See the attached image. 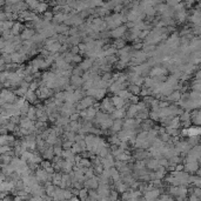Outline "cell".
<instances>
[{"label":"cell","mask_w":201,"mask_h":201,"mask_svg":"<svg viewBox=\"0 0 201 201\" xmlns=\"http://www.w3.org/2000/svg\"><path fill=\"white\" fill-rule=\"evenodd\" d=\"M84 74H85V72L79 66H75L72 71V75H75V76H82Z\"/></svg>","instance_id":"40"},{"label":"cell","mask_w":201,"mask_h":201,"mask_svg":"<svg viewBox=\"0 0 201 201\" xmlns=\"http://www.w3.org/2000/svg\"><path fill=\"white\" fill-rule=\"evenodd\" d=\"M112 45H113L118 51H120V50H122V48H125V47L127 46L125 39H117V40H113Z\"/></svg>","instance_id":"26"},{"label":"cell","mask_w":201,"mask_h":201,"mask_svg":"<svg viewBox=\"0 0 201 201\" xmlns=\"http://www.w3.org/2000/svg\"><path fill=\"white\" fill-rule=\"evenodd\" d=\"M69 201H80V199H79V197H75V195H74Z\"/></svg>","instance_id":"48"},{"label":"cell","mask_w":201,"mask_h":201,"mask_svg":"<svg viewBox=\"0 0 201 201\" xmlns=\"http://www.w3.org/2000/svg\"><path fill=\"white\" fill-rule=\"evenodd\" d=\"M146 167L148 168V169H153V170L155 172V170H158L159 168L161 167V165H160L159 159L149 158V159H147V160H146Z\"/></svg>","instance_id":"14"},{"label":"cell","mask_w":201,"mask_h":201,"mask_svg":"<svg viewBox=\"0 0 201 201\" xmlns=\"http://www.w3.org/2000/svg\"><path fill=\"white\" fill-rule=\"evenodd\" d=\"M26 117L30 119V120H36L38 119V117H36V108H35V106H31V108H30V111L27 112V114H26Z\"/></svg>","instance_id":"33"},{"label":"cell","mask_w":201,"mask_h":201,"mask_svg":"<svg viewBox=\"0 0 201 201\" xmlns=\"http://www.w3.org/2000/svg\"><path fill=\"white\" fill-rule=\"evenodd\" d=\"M33 154L34 152H32V151H25V152L23 153V155L20 157V159H23L24 161H26V162L28 164V162H31V160H32V158H33Z\"/></svg>","instance_id":"31"},{"label":"cell","mask_w":201,"mask_h":201,"mask_svg":"<svg viewBox=\"0 0 201 201\" xmlns=\"http://www.w3.org/2000/svg\"><path fill=\"white\" fill-rule=\"evenodd\" d=\"M48 11V4H46V2H40L39 4V6H38V8L34 11L35 13H40V14H44V13H46Z\"/></svg>","instance_id":"30"},{"label":"cell","mask_w":201,"mask_h":201,"mask_svg":"<svg viewBox=\"0 0 201 201\" xmlns=\"http://www.w3.org/2000/svg\"><path fill=\"white\" fill-rule=\"evenodd\" d=\"M127 113V108H115V111L111 114V118L113 120L115 119H125Z\"/></svg>","instance_id":"16"},{"label":"cell","mask_w":201,"mask_h":201,"mask_svg":"<svg viewBox=\"0 0 201 201\" xmlns=\"http://www.w3.org/2000/svg\"><path fill=\"white\" fill-rule=\"evenodd\" d=\"M14 21H0V30H1V33L4 32H7V31H11L14 26Z\"/></svg>","instance_id":"23"},{"label":"cell","mask_w":201,"mask_h":201,"mask_svg":"<svg viewBox=\"0 0 201 201\" xmlns=\"http://www.w3.org/2000/svg\"><path fill=\"white\" fill-rule=\"evenodd\" d=\"M167 99L169 101H176L180 99V93L179 92H173L172 94H169L167 97Z\"/></svg>","instance_id":"42"},{"label":"cell","mask_w":201,"mask_h":201,"mask_svg":"<svg viewBox=\"0 0 201 201\" xmlns=\"http://www.w3.org/2000/svg\"><path fill=\"white\" fill-rule=\"evenodd\" d=\"M160 189H153V191H149V192H146L145 193V200L147 201H157L159 195H160Z\"/></svg>","instance_id":"17"},{"label":"cell","mask_w":201,"mask_h":201,"mask_svg":"<svg viewBox=\"0 0 201 201\" xmlns=\"http://www.w3.org/2000/svg\"><path fill=\"white\" fill-rule=\"evenodd\" d=\"M36 94H38L39 100H41V101H44V102H45L46 100H48V99L53 98V97H54V94H55V92H54L53 90H51V88L46 87V86H40V88L36 91Z\"/></svg>","instance_id":"3"},{"label":"cell","mask_w":201,"mask_h":201,"mask_svg":"<svg viewBox=\"0 0 201 201\" xmlns=\"http://www.w3.org/2000/svg\"><path fill=\"white\" fill-rule=\"evenodd\" d=\"M124 124H125L124 119H115L114 122H113L112 128L109 130L111 131V135L112 134H118L119 132H121L124 130Z\"/></svg>","instance_id":"7"},{"label":"cell","mask_w":201,"mask_h":201,"mask_svg":"<svg viewBox=\"0 0 201 201\" xmlns=\"http://www.w3.org/2000/svg\"><path fill=\"white\" fill-rule=\"evenodd\" d=\"M106 93H107V90H98L97 95H95V100L102 101L106 98Z\"/></svg>","instance_id":"37"},{"label":"cell","mask_w":201,"mask_h":201,"mask_svg":"<svg viewBox=\"0 0 201 201\" xmlns=\"http://www.w3.org/2000/svg\"><path fill=\"white\" fill-rule=\"evenodd\" d=\"M119 200V193L117 191H112L109 195V201H118Z\"/></svg>","instance_id":"44"},{"label":"cell","mask_w":201,"mask_h":201,"mask_svg":"<svg viewBox=\"0 0 201 201\" xmlns=\"http://www.w3.org/2000/svg\"><path fill=\"white\" fill-rule=\"evenodd\" d=\"M25 28H26V26H25L23 23L18 21V23H15V24H14L13 28L11 30V32H12V34H13L14 36H18V35H20V34L23 33V31H24Z\"/></svg>","instance_id":"20"},{"label":"cell","mask_w":201,"mask_h":201,"mask_svg":"<svg viewBox=\"0 0 201 201\" xmlns=\"http://www.w3.org/2000/svg\"><path fill=\"white\" fill-rule=\"evenodd\" d=\"M17 100H18V97L13 91L7 90V88H4L1 91V101H0L1 105H5V103L14 105Z\"/></svg>","instance_id":"2"},{"label":"cell","mask_w":201,"mask_h":201,"mask_svg":"<svg viewBox=\"0 0 201 201\" xmlns=\"http://www.w3.org/2000/svg\"><path fill=\"white\" fill-rule=\"evenodd\" d=\"M106 24H107V28L108 30H115L120 26H122V23H127V17L124 15L122 13H113L111 15H108L107 18H105Z\"/></svg>","instance_id":"1"},{"label":"cell","mask_w":201,"mask_h":201,"mask_svg":"<svg viewBox=\"0 0 201 201\" xmlns=\"http://www.w3.org/2000/svg\"><path fill=\"white\" fill-rule=\"evenodd\" d=\"M100 111L107 113V114H109V115L115 111V107H114V105H113V102H112V98L106 97L103 100L100 101Z\"/></svg>","instance_id":"4"},{"label":"cell","mask_w":201,"mask_h":201,"mask_svg":"<svg viewBox=\"0 0 201 201\" xmlns=\"http://www.w3.org/2000/svg\"><path fill=\"white\" fill-rule=\"evenodd\" d=\"M128 102H130V105H138L140 102V99H139L138 95H132L131 99L128 100Z\"/></svg>","instance_id":"46"},{"label":"cell","mask_w":201,"mask_h":201,"mask_svg":"<svg viewBox=\"0 0 201 201\" xmlns=\"http://www.w3.org/2000/svg\"><path fill=\"white\" fill-rule=\"evenodd\" d=\"M69 52H71V53H73L74 55H76V54H80L79 46H72V47L69 48Z\"/></svg>","instance_id":"47"},{"label":"cell","mask_w":201,"mask_h":201,"mask_svg":"<svg viewBox=\"0 0 201 201\" xmlns=\"http://www.w3.org/2000/svg\"><path fill=\"white\" fill-rule=\"evenodd\" d=\"M25 99H26V101H28L30 103H36V101L39 100L36 92H33V91H28L27 94L25 95Z\"/></svg>","instance_id":"25"},{"label":"cell","mask_w":201,"mask_h":201,"mask_svg":"<svg viewBox=\"0 0 201 201\" xmlns=\"http://www.w3.org/2000/svg\"><path fill=\"white\" fill-rule=\"evenodd\" d=\"M167 73V69L161 66H155L151 69L149 76L151 78H158V76H165V74Z\"/></svg>","instance_id":"9"},{"label":"cell","mask_w":201,"mask_h":201,"mask_svg":"<svg viewBox=\"0 0 201 201\" xmlns=\"http://www.w3.org/2000/svg\"><path fill=\"white\" fill-rule=\"evenodd\" d=\"M26 4H27V6H28V8H30V9H33V12H34V11L38 8L40 1H32V0H28V1H26Z\"/></svg>","instance_id":"41"},{"label":"cell","mask_w":201,"mask_h":201,"mask_svg":"<svg viewBox=\"0 0 201 201\" xmlns=\"http://www.w3.org/2000/svg\"><path fill=\"white\" fill-rule=\"evenodd\" d=\"M71 124V119L68 118V117H59V119L55 121V126H58V127H63V128H65L66 126H68Z\"/></svg>","instance_id":"22"},{"label":"cell","mask_w":201,"mask_h":201,"mask_svg":"<svg viewBox=\"0 0 201 201\" xmlns=\"http://www.w3.org/2000/svg\"><path fill=\"white\" fill-rule=\"evenodd\" d=\"M157 201H166V200H165V199H162V198H160V199H158Z\"/></svg>","instance_id":"49"},{"label":"cell","mask_w":201,"mask_h":201,"mask_svg":"<svg viewBox=\"0 0 201 201\" xmlns=\"http://www.w3.org/2000/svg\"><path fill=\"white\" fill-rule=\"evenodd\" d=\"M15 141H17V138L13 134L1 135V138H0V145L1 146H11V147H13Z\"/></svg>","instance_id":"6"},{"label":"cell","mask_w":201,"mask_h":201,"mask_svg":"<svg viewBox=\"0 0 201 201\" xmlns=\"http://www.w3.org/2000/svg\"><path fill=\"white\" fill-rule=\"evenodd\" d=\"M72 152H73L75 155H78V154H81L84 151H82V148L80 147V145H79L78 142H74L73 146H72Z\"/></svg>","instance_id":"38"},{"label":"cell","mask_w":201,"mask_h":201,"mask_svg":"<svg viewBox=\"0 0 201 201\" xmlns=\"http://www.w3.org/2000/svg\"><path fill=\"white\" fill-rule=\"evenodd\" d=\"M197 169H198V164H197V162H188L187 170H189V172H195Z\"/></svg>","instance_id":"43"},{"label":"cell","mask_w":201,"mask_h":201,"mask_svg":"<svg viewBox=\"0 0 201 201\" xmlns=\"http://www.w3.org/2000/svg\"><path fill=\"white\" fill-rule=\"evenodd\" d=\"M15 172V169L14 167L12 166V165H6V166H2V174H5L7 178L8 176H11L13 173Z\"/></svg>","instance_id":"32"},{"label":"cell","mask_w":201,"mask_h":201,"mask_svg":"<svg viewBox=\"0 0 201 201\" xmlns=\"http://www.w3.org/2000/svg\"><path fill=\"white\" fill-rule=\"evenodd\" d=\"M42 19L45 20V21H47V23H52L53 21V19H54V13H53V11H47L46 13H44L42 14Z\"/></svg>","instance_id":"36"},{"label":"cell","mask_w":201,"mask_h":201,"mask_svg":"<svg viewBox=\"0 0 201 201\" xmlns=\"http://www.w3.org/2000/svg\"><path fill=\"white\" fill-rule=\"evenodd\" d=\"M54 98H55V100L60 101V102H65V101H66V99H65V92H64V91L57 92V93L54 94Z\"/></svg>","instance_id":"39"},{"label":"cell","mask_w":201,"mask_h":201,"mask_svg":"<svg viewBox=\"0 0 201 201\" xmlns=\"http://www.w3.org/2000/svg\"><path fill=\"white\" fill-rule=\"evenodd\" d=\"M114 187L117 188L115 191L118 192V193H121V194H124V193H126L130 188H128V186L126 185V184H124L122 181H118V182H115L114 184Z\"/></svg>","instance_id":"24"},{"label":"cell","mask_w":201,"mask_h":201,"mask_svg":"<svg viewBox=\"0 0 201 201\" xmlns=\"http://www.w3.org/2000/svg\"><path fill=\"white\" fill-rule=\"evenodd\" d=\"M94 64H95V60H94V59L86 58V59H84V60H82V63L79 65V67H80L84 72H88V71H91V69H92V67L94 66Z\"/></svg>","instance_id":"12"},{"label":"cell","mask_w":201,"mask_h":201,"mask_svg":"<svg viewBox=\"0 0 201 201\" xmlns=\"http://www.w3.org/2000/svg\"><path fill=\"white\" fill-rule=\"evenodd\" d=\"M79 199L81 201H87L88 200V198H90V195H88V189L87 188H82V189H80L79 191Z\"/></svg>","instance_id":"35"},{"label":"cell","mask_w":201,"mask_h":201,"mask_svg":"<svg viewBox=\"0 0 201 201\" xmlns=\"http://www.w3.org/2000/svg\"><path fill=\"white\" fill-rule=\"evenodd\" d=\"M13 159H14V157H13V155H9V154L1 155V162H2V166L11 165V162L13 161Z\"/></svg>","instance_id":"34"},{"label":"cell","mask_w":201,"mask_h":201,"mask_svg":"<svg viewBox=\"0 0 201 201\" xmlns=\"http://www.w3.org/2000/svg\"><path fill=\"white\" fill-rule=\"evenodd\" d=\"M84 84H85V81H84L82 76H75V75H72V76H71V85H72L73 87H75L76 90H78V88H82Z\"/></svg>","instance_id":"19"},{"label":"cell","mask_w":201,"mask_h":201,"mask_svg":"<svg viewBox=\"0 0 201 201\" xmlns=\"http://www.w3.org/2000/svg\"><path fill=\"white\" fill-rule=\"evenodd\" d=\"M99 181H98V176H94L92 179H87L86 182L84 184V186L88 189V191H92V189H98L99 188Z\"/></svg>","instance_id":"10"},{"label":"cell","mask_w":201,"mask_h":201,"mask_svg":"<svg viewBox=\"0 0 201 201\" xmlns=\"http://www.w3.org/2000/svg\"><path fill=\"white\" fill-rule=\"evenodd\" d=\"M72 146H73V142L64 139V142H63V148L64 149H72Z\"/></svg>","instance_id":"45"},{"label":"cell","mask_w":201,"mask_h":201,"mask_svg":"<svg viewBox=\"0 0 201 201\" xmlns=\"http://www.w3.org/2000/svg\"><path fill=\"white\" fill-rule=\"evenodd\" d=\"M198 173H199V174H200V175H201V169H200V170H199V172H198Z\"/></svg>","instance_id":"51"},{"label":"cell","mask_w":201,"mask_h":201,"mask_svg":"<svg viewBox=\"0 0 201 201\" xmlns=\"http://www.w3.org/2000/svg\"><path fill=\"white\" fill-rule=\"evenodd\" d=\"M107 141H108V143H109L111 146H119V145H120V142H121V140L119 139V136H118L117 134H112V135H109V138L107 139Z\"/></svg>","instance_id":"29"},{"label":"cell","mask_w":201,"mask_h":201,"mask_svg":"<svg viewBox=\"0 0 201 201\" xmlns=\"http://www.w3.org/2000/svg\"><path fill=\"white\" fill-rule=\"evenodd\" d=\"M127 90L130 91V93H131V94H133V95H138V97H139V95H140V93H141L142 87H139V86H136V85H134V84H130Z\"/></svg>","instance_id":"28"},{"label":"cell","mask_w":201,"mask_h":201,"mask_svg":"<svg viewBox=\"0 0 201 201\" xmlns=\"http://www.w3.org/2000/svg\"><path fill=\"white\" fill-rule=\"evenodd\" d=\"M41 157H42L44 160H47V161L53 160L54 157H55V154H54V147L48 145V146L46 147V149L44 151V153L41 154Z\"/></svg>","instance_id":"11"},{"label":"cell","mask_w":201,"mask_h":201,"mask_svg":"<svg viewBox=\"0 0 201 201\" xmlns=\"http://www.w3.org/2000/svg\"><path fill=\"white\" fill-rule=\"evenodd\" d=\"M126 33H127V27H126V25H122V26L111 31V38H113L114 40L124 39V36L126 35Z\"/></svg>","instance_id":"5"},{"label":"cell","mask_w":201,"mask_h":201,"mask_svg":"<svg viewBox=\"0 0 201 201\" xmlns=\"http://www.w3.org/2000/svg\"><path fill=\"white\" fill-rule=\"evenodd\" d=\"M15 188V184L13 181H5V182H1V192H5V193H9V192H13Z\"/></svg>","instance_id":"21"},{"label":"cell","mask_w":201,"mask_h":201,"mask_svg":"<svg viewBox=\"0 0 201 201\" xmlns=\"http://www.w3.org/2000/svg\"><path fill=\"white\" fill-rule=\"evenodd\" d=\"M139 201H147V200H145V199H140Z\"/></svg>","instance_id":"50"},{"label":"cell","mask_w":201,"mask_h":201,"mask_svg":"<svg viewBox=\"0 0 201 201\" xmlns=\"http://www.w3.org/2000/svg\"><path fill=\"white\" fill-rule=\"evenodd\" d=\"M63 173H60V172H55L54 174H53V178H52V184L54 185V186H60V184H61V180H63Z\"/></svg>","instance_id":"27"},{"label":"cell","mask_w":201,"mask_h":201,"mask_svg":"<svg viewBox=\"0 0 201 201\" xmlns=\"http://www.w3.org/2000/svg\"><path fill=\"white\" fill-rule=\"evenodd\" d=\"M112 102H113L115 108H126V106H127V101L122 98H120V97H118V95L112 97Z\"/></svg>","instance_id":"18"},{"label":"cell","mask_w":201,"mask_h":201,"mask_svg":"<svg viewBox=\"0 0 201 201\" xmlns=\"http://www.w3.org/2000/svg\"><path fill=\"white\" fill-rule=\"evenodd\" d=\"M11 55H12V63H13V64H17V65L23 64V63L27 59V55L24 54V53H21V52H15V53H13V54H11Z\"/></svg>","instance_id":"13"},{"label":"cell","mask_w":201,"mask_h":201,"mask_svg":"<svg viewBox=\"0 0 201 201\" xmlns=\"http://www.w3.org/2000/svg\"><path fill=\"white\" fill-rule=\"evenodd\" d=\"M35 34H36L35 30L30 28V27H26V28L23 31V33L20 34V36H21V39H23L24 41H28V40H32V39H33V36Z\"/></svg>","instance_id":"15"},{"label":"cell","mask_w":201,"mask_h":201,"mask_svg":"<svg viewBox=\"0 0 201 201\" xmlns=\"http://www.w3.org/2000/svg\"><path fill=\"white\" fill-rule=\"evenodd\" d=\"M101 164L105 169H111V168L115 167V158L112 154H109L108 157L101 159Z\"/></svg>","instance_id":"8"}]
</instances>
